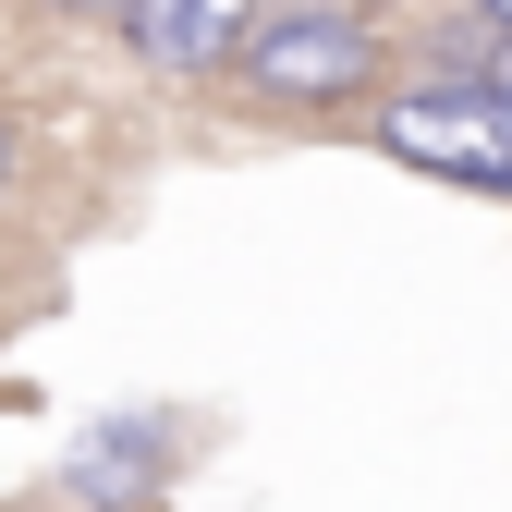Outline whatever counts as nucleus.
<instances>
[{"label":"nucleus","instance_id":"1","mask_svg":"<svg viewBox=\"0 0 512 512\" xmlns=\"http://www.w3.org/2000/svg\"><path fill=\"white\" fill-rule=\"evenodd\" d=\"M366 147L427 171V183H464V196H512V86L415 74V86H391L366 110Z\"/></svg>","mask_w":512,"mask_h":512},{"label":"nucleus","instance_id":"2","mask_svg":"<svg viewBox=\"0 0 512 512\" xmlns=\"http://www.w3.org/2000/svg\"><path fill=\"white\" fill-rule=\"evenodd\" d=\"M232 86L256 110H342V98H378V25L342 13V0H269L232 61Z\"/></svg>","mask_w":512,"mask_h":512},{"label":"nucleus","instance_id":"3","mask_svg":"<svg viewBox=\"0 0 512 512\" xmlns=\"http://www.w3.org/2000/svg\"><path fill=\"white\" fill-rule=\"evenodd\" d=\"M183 452H196V427H183V415L110 403L74 452H61V500H74V512H159L171 476H183Z\"/></svg>","mask_w":512,"mask_h":512},{"label":"nucleus","instance_id":"4","mask_svg":"<svg viewBox=\"0 0 512 512\" xmlns=\"http://www.w3.org/2000/svg\"><path fill=\"white\" fill-rule=\"evenodd\" d=\"M256 13H269V0H110L122 49H135L147 74H171V86H220L244 61V37H256Z\"/></svg>","mask_w":512,"mask_h":512},{"label":"nucleus","instance_id":"5","mask_svg":"<svg viewBox=\"0 0 512 512\" xmlns=\"http://www.w3.org/2000/svg\"><path fill=\"white\" fill-rule=\"evenodd\" d=\"M464 13H476V25H500V37H512V0H464Z\"/></svg>","mask_w":512,"mask_h":512},{"label":"nucleus","instance_id":"6","mask_svg":"<svg viewBox=\"0 0 512 512\" xmlns=\"http://www.w3.org/2000/svg\"><path fill=\"white\" fill-rule=\"evenodd\" d=\"M0 196H13V122H0Z\"/></svg>","mask_w":512,"mask_h":512},{"label":"nucleus","instance_id":"7","mask_svg":"<svg viewBox=\"0 0 512 512\" xmlns=\"http://www.w3.org/2000/svg\"><path fill=\"white\" fill-rule=\"evenodd\" d=\"M49 13H110V0H49Z\"/></svg>","mask_w":512,"mask_h":512}]
</instances>
